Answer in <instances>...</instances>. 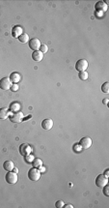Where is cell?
I'll list each match as a JSON object with an SVG mask.
<instances>
[{"label":"cell","instance_id":"obj_22","mask_svg":"<svg viewBox=\"0 0 109 208\" xmlns=\"http://www.w3.org/2000/svg\"><path fill=\"white\" fill-rule=\"evenodd\" d=\"M41 52H43V53H45V52H47V50H48V48H47V46L45 45V44H42L41 45V47H40V50H39Z\"/></svg>","mask_w":109,"mask_h":208},{"label":"cell","instance_id":"obj_15","mask_svg":"<svg viewBox=\"0 0 109 208\" xmlns=\"http://www.w3.org/2000/svg\"><path fill=\"white\" fill-rule=\"evenodd\" d=\"M11 112L8 110V109H6V107H2V109H0V119L1 120L7 119V118L11 115Z\"/></svg>","mask_w":109,"mask_h":208},{"label":"cell","instance_id":"obj_3","mask_svg":"<svg viewBox=\"0 0 109 208\" xmlns=\"http://www.w3.org/2000/svg\"><path fill=\"white\" fill-rule=\"evenodd\" d=\"M106 184H108V178L104 176L103 174H99L96 178V185L97 187L102 188L104 187Z\"/></svg>","mask_w":109,"mask_h":208},{"label":"cell","instance_id":"obj_11","mask_svg":"<svg viewBox=\"0 0 109 208\" xmlns=\"http://www.w3.org/2000/svg\"><path fill=\"white\" fill-rule=\"evenodd\" d=\"M23 33V30L20 25H15L12 28V36L14 38H18L21 34Z\"/></svg>","mask_w":109,"mask_h":208},{"label":"cell","instance_id":"obj_16","mask_svg":"<svg viewBox=\"0 0 109 208\" xmlns=\"http://www.w3.org/2000/svg\"><path fill=\"white\" fill-rule=\"evenodd\" d=\"M14 167H15V164H14L13 161L7 160V161H5V162H4V164H3V169H4L6 171H12Z\"/></svg>","mask_w":109,"mask_h":208},{"label":"cell","instance_id":"obj_23","mask_svg":"<svg viewBox=\"0 0 109 208\" xmlns=\"http://www.w3.org/2000/svg\"><path fill=\"white\" fill-rule=\"evenodd\" d=\"M102 192H103V194H104L105 196H109V186L108 184H106L104 187H102Z\"/></svg>","mask_w":109,"mask_h":208},{"label":"cell","instance_id":"obj_30","mask_svg":"<svg viewBox=\"0 0 109 208\" xmlns=\"http://www.w3.org/2000/svg\"><path fill=\"white\" fill-rule=\"evenodd\" d=\"M13 171L15 172V173H18V169H17V167H14V169H13Z\"/></svg>","mask_w":109,"mask_h":208},{"label":"cell","instance_id":"obj_2","mask_svg":"<svg viewBox=\"0 0 109 208\" xmlns=\"http://www.w3.org/2000/svg\"><path fill=\"white\" fill-rule=\"evenodd\" d=\"M5 180L8 184H16L18 182V173H15L14 171H7Z\"/></svg>","mask_w":109,"mask_h":208},{"label":"cell","instance_id":"obj_17","mask_svg":"<svg viewBox=\"0 0 109 208\" xmlns=\"http://www.w3.org/2000/svg\"><path fill=\"white\" fill-rule=\"evenodd\" d=\"M20 104L18 102H13L12 104L10 105V107H9V110L12 112H18L20 111Z\"/></svg>","mask_w":109,"mask_h":208},{"label":"cell","instance_id":"obj_4","mask_svg":"<svg viewBox=\"0 0 109 208\" xmlns=\"http://www.w3.org/2000/svg\"><path fill=\"white\" fill-rule=\"evenodd\" d=\"M9 117H10L11 122H13V123H20L21 121L23 120L24 115H23V113L21 111H18V112H14L12 115L9 116Z\"/></svg>","mask_w":109,"mask_h":208},{"label":"cell","instance_id":"obj_18","mask_svg":"<svg viewBox=\"0 0 109 208\" xmlns=\"http://www.w3.org/2000/svg\"><path fill=\"white\" fill-rule=\"evenodd\" d=\"M18 39V41L20 43H22V44H26V43L29 42V36H28V34H26V33H22Z\"/></svg>","mask_w":109,"mask_h":208},{"label":"cell","instance_id":"obj_10","mask_svg":"<svg viewBox=\"0 0 109 208\" xmlns=\"http://www.w3.org/2000/svg\"><path fill=\"white\" fill-rule=\"evenodd\" d=\"M52 127H53V121H52V119H50V118H45V119L43 120L42 128L43 130L48 131V130H50L51 128H52Z\"/></svg>","mask_w":109,"mask_h":208},{"label":"cell","instance_id":"obj_9","mask_svg":"<svg viewBox=\"0 0 109 208\" xmlns=\"http://www.w3.org/2000/svg\"><path fill=\"white\" fill-rule=\"evenodd\" d=\"M12 86V82L10 80L9 77H3L0 80V88L2 90H9Z\"/></svg>","mask_w":109,"mask_h":208},{"label":"cell","instance_id":"obj_7","mask_svg":"<svg viewBox=\"0 0 109 208\" xmlns=\"http://www.w3.org/2000/svg\"><path fill=\"white\" fill-rule=\"evenodd\" d=\"M78 144L80 145V147L82 148V149H88L92 145V139H90L89 137H84L80 139Z\"/></svg>","mask_w":109,"mask_h":208},{"label":"cell","instance_id":"obj_1","mask_svg":"<svg viewBox=\"0 0 109 208\" xmlns=\"http://www.w3.org/2000/svg\"><path fill=\"white\" fill-rule=\"evenodd\" d=\"M41 172L39 169H37V167H32V169H29L28 171V178L31 181H33V182H36L40 179L41 177Z\"/></svg>","mask_w":109,"mask_h":208},{"label":"cell","instance_id":"obj_20","mask_svg":"<svg viewBox=\"0 0 109 208\" xmlns=\"http://www.w3.org/2000/svg\"><path fill=\"white\" fill-rule=\"evenodd\" d=\"M102 91L103 93H105V94L109 93V82H105L102 85Z\"/></svg>","mask_w":109,"mask_h":208},{"label":"cell","instance_id":"obj_25","mask_svg":"<svg viewBox=\"0 0 109 208\" xmlns=\"http://www.w3.org/2000/svg\"><path fill=\"white\" fill-rule=\"evenodd\" d=\"M64 201H56L55 202V206L57 207V208H62L64 206Z\"/></svg>","mask_w":109,"mask_h":208},{"label":"cell","instance_id":"obj_8","mask_svg":"<svg viewBox=\"0 0 109 208\" xmlns=\"http://www.w3.org/2000/svg\"><path fill=\"white\" fill-rule=\"evenodd\" d=\"M28 44H29V48H31L32 50H40V47H41V42H40V40L38 39V38H33V39H31V40H29V42H28Z\"/></svg>","mask_w":109,"mask_h":208},{"label":"cell","instance_id":"obj_29","mask_svg":"<svg viewBox=\"0 0 109 208\" xmlns=\"http://www.w3.org/2000/svg\"><path fill=\"white\" fill-rule=\"evenodd\" d=\"M64 208H72L73 207V205H72V204H67V205H65L64 204V206H63Z\"/></svg>","mask_w":109,"mask_h":208},{"label":"cell","instance_id":"obj_28","mask_svg":"<svg viewBox=\"0 0 109 208\" xmlns=\"http://www.w3.org/2000/svg\"><path fill=\"white\" fill-rule=\"evenodd\" d=\"M109 173V169H105V171H104V173H103V175H104V176H106V177H107L108 178V174Z\"/></svg>","mask_w":109,"mask_h":208},{"label":"cell","instance_id":"obj_21","mask_svg":"<svg viewBox=\"0 0 109 208\" xmlns=\"http://www.w3.org/2000/svg\"><path fill=\"white\" fill-rule=\"evenodd\" d=\"M78 75H79V79L81 80H86L88 79V73L86 71H82V72H79L78 73Z\"/></svg>","mask_w":109,"mask_h":208},{"label":"cell","instance_id":"obj_27","mask_svg":"<svg viewBox=\"0 0 109 208\" xmlns=\"http://www.w3.org/2000/svg\"><path fill=\"white\" fill-rule=\"evenodd\" d=\"M38 169L40 171L41 173H42V172H45V167H43V166H41V167H38Z\"/></svg>","mask_w":109,"mask_h":208},{"label":"cell","instance_id":"obj_19","mask_svg":"<svg viewBox=\"0 0 109 208\" xmlns=\"http://www.w3.org/2000/svg\"><path fill=\"white\" fill-rule=\"evenodd\" d=\"M32 166H33L34 167H41V166H43V161L41 160L40 158H34V160H33V162H32Z\"/></svg>","mask_w":109,"mask_h":208},{"label":"cell","instance_id":"obj_26","mask_svg":"<svg viewBox=\"0 0 109 208\" xmlns=\"http://www.w3.org/2000/svg\"><path fill=\"white\" fill-rule=\"evenodd\" d=\"M25 158H26L25 160H26L27 163H32V162H33V160H34V157L31 155V154H30V155L25 156Z\"/></svg>","mask_w":109,"mask_h":208},{"label":"cell","instance_id":"obj_31","mask_svg":"<svg viewBox=\"0 0 109 208\" xmlns=\"http://www.w3.org/2000/svg\"><path fill=\"white\" fill-rule=\"evenodd\" d=\"M107 103H108V99H104V100H103V104H104V105H107Z\"/></svg>","mask_w":109,"mask_h":208},{"label":"cell","instance_id":"obj_14","mask_svg":"<svg viewBox=\"0 0 109 208\" xmlns=\"http://www.w3.org/2000/svg\"><path fill=\"white\" fill-rule=\"evenodd\" d=\"M43 58V53L40 50H35L32 52V59L36 62H40Z\"/></svg>","mask_w":109,"mask_h":208},{"label":"cell","instance_id":"obj_12","mask_svg":"<svg viewBox=\"0 0 109 208\" xmlns=\"http://www.w3.org/2000/svg\"><path fill=\"white\" fill-rule=\"evenodd\" d=\"M95 9H96L97 12H106L107 11V5L103 1H99L95 5Z\"/></svg>","mask_w":109,"mask_h":208},{"label":"cell","instance_id":"obj_6","mask_svg":"<svg viewBox=\"0 0 109 208\" xmlns=\"http://www.w3.org/2000/svg\"><path fill=\"white\" fill-rule=\"evenodd\" d=\"M20 153L23 157H25L27 155H30V154L32 153V147L27 143H22L20 146Z\"/></svg>","mask_w":109,"mask_h":208},{"label":"cell","instance_id":"obj_5","mask_svg":"<svg viewBox=\"0 0 109 208\" xmlns=\"http://www.w3.org/2000/svg\"><path fill=\"white\" fill-rule=\"evenodd\" d=\"M88 68V62L85 59H79L77 62L75 63V69L78 72H82L86 71V69Z\"/></svg>","mask_w":109,"mask_h":208},{"label":"cell","instance_id":"obj_13","mask_svg":"<svg viewBox=\"0 0 109 208\" xmlns=\"http://www.w3.org/2000/svg\"><path fill=\"white\" fill-rule=\"evenodd\" d=\"M9 79H10L11 82H12V83H18L20 82L21 77H20V75L18 74V73L14 72V73H12V74L10 75Z\"/></svg>","mask_w":109,"mask_h":208},{"label":"cell","instance_id":"obj_24","mask_svg":"<svg viewBox=\"0 0 109 208\" xmlns=\"http://www.w3.org/2000/svg\"><path fill=\"white\" fill-rule=\"evenodd\" d=\"M18 89H20V87H18V83H12V86H11V88H10L11 91H13V92H17Z\"/></svg>","mask_w":109,"mask_h":208}]
</instances>
